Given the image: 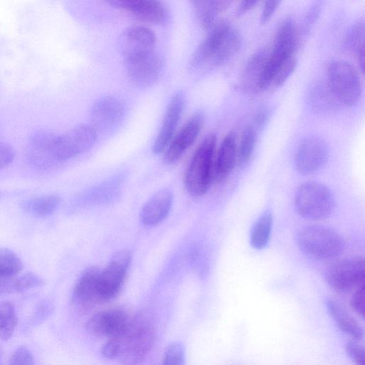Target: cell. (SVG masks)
I'll return each instance as SVG.
<instances>
[{
  "mask_svg": "<svg viewBox=\"0 0 365 365\" xmlns=\"http://www.w3.org/2000/svg\"><path fill=\"white\" fill-rule=\"evenodd\" d=\"M156 336L155 321L148 311H140L133 318L119 337L118 356L123 365H139L152 349Z\"/></svg>",
  "mask_w": 365,
  "mask_h": 365,
  "instance_id": "2",
  "label": "cell"
},
{
  "mask_svg": "<svg viewBox=\"0 0 365 365\" xmlns=\"http://www.w3.org/2000/svg\"><path fill=\"white\" fill-rule=\"evenodd\" d=\"M279 3L280 1L275 0L267 1L264 2L259 17L261 23H265L271 18Z\"/></svg>",
  "mask_w": 365,
  "mask_h": 365,
  "instance_id": "42",
  "label": "cell"
},
{
  "mask_svg": "<svg viewBox=\"0 0 365 365\" xmlns=\"http://www.w3.org/2000/svg\"><path fill=\"white\" fill-rule=\"evenodd\" d=\"M108 3L139 19L148 22L165 24L169 18L167 7L159 1L115 0L109 1Z\"/></svg>",
  "mask_w": 365,
  "mask_h": 365,
  "instance_id": "17",
  "label": "cell"
},
{
  "mask_svg": "<svg viewBox=\"0 0 365 365\" xmlns=\"http://www.w3.org/2000/svg\"><path fill=\"white\" fill-rule=\"evenodd\" d=\"M364 258L351 257L330 264L325 271L324 279L333 290L345 293L364 284Z\"/></svg>",
  "mask_w": 365,
  "mask_h": 365,
  "instance_id": "9",
  "label": "cell"
},
{
  "mask_svg": "<svg viewBox=\"0 0 365 365\" xmlns=\"http://www.w3.org/2000/svg\"><path fill=\"white\" fill-rule=\"evenodd\" d=\"M295 208L302 217L321 220L329 217L335 207L334 196L325 185L309 181L302 183L294 195Z\"/></svg>",
  "mask_w": 365,
  "mask_h": 365,
  "instance_id": "4",
  "label": "cell"
},
{
  "mask_svg": "<svg viewBox=\"0 0 365 365\" xmlns=\"http://www.w3.org/2000/svg\"><path fill=\"white\" fill-rule=\"evenodd\" d=\"M299 33L292 18L284 19L277 27L272 47L269 48L268 62L274 67L279 66L294 56Z\"/></svg>",
  "mask_w": 365,
  "mask_h": 365,
  "instance_id": "13",
  "label": "cell"
},
{
  "mask_svg": "<svg viewBox=\"0 0 365 365\" xmlns=\"http://www.w3.org/2000/svg\"><path fill=\"white\" fill-rule=\"evenodd\" d=\"M8 365H35V360L30 349L21 346L12 353Z\"/></svg>",
  "mask_w": 365,
  "mask_h": 365,
  "instance_id": "35",
  "label": "cell"
},
{
  "mask_svg": "<svg viewBox=\"0 0 365 365\" xmlns=\"http://www.w3.org/2000/svg\"><path fill=\"white\" fill-rule=\"evenodd\" d=\"M269 54V48H261L247 60L241 76L242 86L249 91H262V79Z\"/></svg>",
  "mask_w": 365,
  "mask_h": 365,
  "instance_id": "22",
  "label": "cell"
},
{
  "mask_svg": "<svg viewBox=\"0 0 365 365\" xmlns=\"http://www.w3.org/2000/svg\"><path fill=\"white\" fill-rule=\"evenodd\" d=\"M0 365H4L3 352H2L1 346H0Z\"/></svg>",
  "mask_w": 365,
  "mask_h": 365,
  "instance_id": "44",
  "label": "cell"
},
{
  "mask_svg": "<svg viewBox=\"0 0 365 365\" xmlns=\"http://www.w3.org/2000/svg\"><path fill=\"white\" fill-rule=\"evenodd\" d=\"M273 218L270 212L262 215L254 225L250 232V244L256 250L264 249L270 238Z\"/></svg>",
  "mask_w": 365,
  "mask_h": 365,
  "instance_id": "29",
  "label": "cell"
},
{
  "mask_svg": "<svg viewBox=\"0 0 365 365\" xmlns=\"http://www.w3.org/2000/svg\"><path fill=\"white\" fill-rule=\"evenodd\" d=\"M162 365H185V350L181 343L169 344L164 353Z\"/></svg>",
  "mask_w": 365,
  "mask_h": 365,
  "instance_id": "33",
  "label": "cell"
},
{
  "mask_svg": "<svg viewBox=\"0 0 365 365\" xmlns=\"http://www.w3.org/2000/svg\"><path fill=\"white\" fill-rule=\"evenodd\" d=\"M350 306L356 313L361 317L364 316V284L355 289L350 300Z\"/></svg>",
  "mask_w": 365,
  "mask_h": 365,
  "instance_id": "37",
  "label": "cell"
},
{
  "mask_svg": "<svg viewBox=\"0 0 365 365\" xmlns=\"http://www.w3.org/2000/svg\"><path fill=\"white\" fill-rule=\"evenodd\" d=\"M216 142L214 133L207 135L190 159L185 172V186L194 197L205 194L213 181Z\"/></svg>",
  "mask_w": 365,
  "mask_h": 365,
  "instance_id": "3",
  "label": "cell"
},
{
  "mask_svg": "<svg viewBox=\"0 0 365 365\" xmlns=\"http://www.w3.org/2000/svg\"><path fill=\"white\" fill-rule=\"evenodd\" d=\"M123 58L129 81L138 87H146L154 83L163 68V59L155 48L137 51Z\"/></svg>",
  "mask_w": 365,
  "mask_h": 365,
  "instance_id": "7",
  "label": "cell"
},
{
  "mask_svg": "<svg viewBox=\"0 0 365 365\" xmlns=\"http://www.w3.org/2000/svg\"><path fill=\"white\" fill-rule=\"evenodd\" d=\"M237 141L234 133H227L222 141L216 156L213 168V181L221 182L232 171L237 163Z\"/></svg>",
  "mask_w": 365,
  "mask_h": 365,
  "instance_id": "20",
  "label": "cell"
},
{
  "mask_svg": "<svg viewBox=\"0 0 365 365\" xmlns=\"http://www.w3.org/2000/svg\"><path fill=\"white\" fill-rule=\"evenodd\" d=\"M321 10V4L316 3L310 7L305 15L304 20V31L305 34L309 31L310 28L312 26L313 23L315 22Z\"/></svg>",
  "mask_w": 365,
  "mask_h": 365,
  "instance_id": "40",
  "label": "cell"
},
{
  "mask_svg": "<svg viewBox=\"0 0 365 365\" xmlns=\"http://www.w3.org/2000/svg\"><path fill=\"white\" fill-rule=\"evenodd\" d=\"M270 115V110L267 107H262L255 115L251 124L257 131L266 124Z\"/></svg>",
  "mask_w": 365,
  "mask_h": 365,
  "instance_id": "41",
  "label": "cell"
},
{
  "mask_svg": "<svg viewBox=\"0 0 365 365\" xmlns=\"http://www.w3.org/2000/svg\"><path fill=\"white\" fill-rule=\"evenodd\" d=\"M345 351L356 365H364V349L360 344L355 341H348Z\"/></svg>",
  "mask_w": 365,
  "mask_h": 365,
  "instance_id": "36",
  "label": "cell"
},
{
  "mask_svg": "<svg viewBox=\"0 0 365 365\" xmlns=\"http://www.w3.org/2000/svg\"><path fill=\"white\" fill-rule=\"evenodd\" d=\"M120 344L118 338L108 339L101 348L102 355L107 359L118 358Z\"/></svg>",
  "mask_w": 365,
  "mask_h": 365,
  "instance_id": "38",
  "label": "cell"
},
{
  "mask_svg": "<svg viewBox=\"0 0 365 365\" xmlns=\"http://www.w3.org/2000/svg\"><path fill=\"white\" fill-rule=\"evenodd\" d=\"M43 283L40 276L31 272L0 277V296L24 292L41 287Z\"/></svg>",
  "mask_w": 365,
  "mask_h": 365,
  "instance_id": "24",
  "label": "cell"
},
{
  "mask_svg": "<svg viewBox=\"0 0 365 365\" xmlns=\"http://www.w3.org/2000/svg\"><path fill=\"white\" fill-rule=\"evenodd\" d=\"M173 204V195L163 189L155 192L143 207L140 220L146 226H155L168 216Z\"/></svg>",
  "mask_w": 365,
  "mask_h": 365,
  "instance_id": "21",
  "label": "cell"
},
{
  "mask_svg": "<svg viewBox=\"0 0 365 365\" xmlns=\"http://www.w3.org/2000/svg\"><path fill=\"white\" fill-rule=\"evenodd\" d=\"M257 132L252 125L244 129L237 147V163L239 166L242 167L250 161L255 148Z\"/></svg>",
  "mask_w": 365,
  "mask_h": 365,
  "instance_id": "31",
  "label": "cell"
},
{
  "mask_svg": "<svg viewBox=\"0 0 365 365\" xmlns=\"http://www.w3.org/2000/svg\"><path fill=\"white\" fill-rule=\"evenodd\" d=\"M130 318L125 310L115 307L98 312L86 323V331L93 336L119 338L125 331Z\"/></svg>",
  "mask_w": 365,
  "mask_h": 365,
  "instance_id": "12",
  "label": "cell"
},
{
  "mask_svg": "<svg viewBox=\"0 0 365 365\" xmlns=\"http://www.w3.org/2000/svg\"><path fill=\"white\" fill-rule=\"evenodd\" d=\"M118 44L122 56L155 48L156 36L150 28L135 25L126 28L120 34Z\"/></svg>",
  "mask_w": 365,
  "mask_h": 365,
  "instance_id": "19",
  "label": "cell"
},
{
  "mask_svg": "<svg viewBox=\"0 0 365 365\" xmlns=\"http://www.w3.org/2000/svg\"><path fill=\"white\" fill-rule=\"evenodd\" d=\"M241 44L237 29L226 21L216 22L191 56L190 68L199 71L221 66L238 52Z\"/></svg>",
  "mask_w": 365,
  "mask_h": 365,
  "instance_id": "1",
  "label": "cell"
},
{
  "mask_svg": "<svg viewBox=\"0 0 365 365\" xmlns=\"http://www.w3.org/2000/svg\"><path fill=\"white\" fill-rule=\"evenodd\" d=\"M125 103L119 97L108 95L96 100L91 109L89 123L97 132H105L120 124L126 115Z\"/></svg>",
  "mask_w": 365,
  "mask_h": 365,
  "instance_id": "11",
  "label": "cell"
},
{
  "mask_svg": "<svg viewBox=\"0 0 365 365\" xmlns=\"http://www.w3.org/2000/svg\"><path fill=\"white\" fill-rule=\"evenodd\" d=\"M61 203L57 194H46L26 200L22 209L27 214L36 217H46L52 215Z\"/></svg>",
  "mask_w": 365,
  "mask_h": 365,
  "instance_id": "27",
  "label": "cell"
},
{
  "mask_svg": "<svg viewBox=\"0 0 365 365\" xmlns=\"http://www.w3.org/2000/svg\"><path fill=\"white\" fill-rule=\"evenodd\" d=\"M23 268L21 259L13 250L0 247V277L19 274Z\"/></svg>",
  "mask_w": 365,
  "mask_h": 365,
  "instance_id": "32",
  "label": "cell"
},
{
  "mask_svg": "<svg viewBox=\"0 0 365 365\" xmlns=\"http://www.w3.org/2000/svg\"><path fill=\"white\" fill-rule=\"evenodd\" d=\"M308 99L311 107L319 113L332 112L341 105L327 81L317 82L313 85Z\"/></svg>",
  "mask_w": 365,
  "mask_h": 365,
  "instance_id": "26",
  "label": "cell"
},
{
  "mask_svg": "<svg viewBox=\"0 0 365 365\" xmlns=\"http://www.w3.org/2000/svg\"><path fill=\"white\" fill-rule=\"evenodd\" d=\"M204 122L201 113H196L173 135L164 150L163 161L171 164L178 160L193 144L200 133Z\"/></svg>",
  "mask_w": 365,
  "mask_h": 365,
  "instance_id": "15",
  "label": "cell"
},
{
  "mask_svg": "<svg viewBox=\"0 0 365 365\" xmlns=\"http://www.w3.org/2000/svg\"><path fill=\"white\" fill-rule=\"evenodd\" d=\"M230 1H191L195 16L205 29H210L216 23L218 15L231 4Z\"/></svg>",
  "mask_w": 365,
  "mask_h": 365,
  "instance_id": "25",
  "label": "cell"
},
{
  "mask_svg": "<svg viewBox=\"0 0 365 365\" xmlns=\"http://www.w3.org/2000/svg\"><path fill=\"white\" fill-rule=\"evenodd\" d=\"M18 324L14 305L9 301L0 302V340L12 337Z\"/></svg>",
  "mask_w": 365,
  "mask_h": 365,
  "instance_id": "30",
  "label": "cell"
},
{
  "mask_svg": "<svg viewBox=\"0 0 365 365\" xmlns=\"http://www.w3.org/2000/svg\"><path fill=\"white\" fill-rule=\"evenodd\" d=\"M101 269L96 267L87 268L77 280L73 290V301L81 308L101 304L98 279Z\"/></svg>",
  "mask_w": 365,
  "mask_h": 365,
  "instance_id": "18",
  "label": "cell"
},
{
  "mask_svg": "<svg viewBox=\"0 0 365 365\" xmlns=\"http://www.w3.org/2000/svg\"><path fill=\"white\" fill-rule=\"evenodd\" d=\"M297 245L305 255L318 259L334 258L344 249L341 236L333 229L321 225L303 227L297 235Z\"/></svg>",
  "mask_w": 365,
  "mask_h": 365,
  "instance_id": "5",
  "label": "cell"
},
{
  "mask_svg": "<svg viewBox=\"0 0 365 365\" xmlns=\"http://www.w3.org/2000/svg\"><path fill=\"white\" fill-rule=\"evenodd\" d=\"M326 306L336 326L355 340L364 337V331L359 322L338 302L328 299Z\"/></svg>",
  "mask_w": 365,
  "mask_h": 365,
  "instance_id": "23",
  "label": "cell"
},
{
  "mask_svg": "<svg viewBox=\"0 0 365 365\" xmlns=\"http://www.w3.org/2000/svg\"><path fill=\"white\" fill-rule=\"evenodd\" d=\"M327 83L340 103L355 105L362 93V83L357 68L344 59L332 60L327 66Z\"/></svg>",
  "mask_w": 365,
  "mask_h": 365,
  "instance_id": "6",
  "label": "cell"
},
{
  "mask_svg": "<svg viewBox=\"0 0 365 365\" xmlns=\"http://www.w3.org/2000/svg\"><path fill=\"white\" fill-rule=\"evenodd\" d=\"M131 259L129 251L120 250L112 257L106 267L101 271L98 279L101 304L113 299L119 294L125 281Z\"/></svg>",
  "mask_w": 365,
  "mask_h": 365,
  "instance_id": "10",
  "label": "cell"
},
{
  "mask_svg": "<svg viewBox=\"0 0 365 365\" xmlns=\"http://www.w3.org/2000/svg\"><path fill=\"white\" fill-rule=\"evenodd\" d=\"M185 106V95L181 91L172 96L164 114L163 123L153 145L155 154L161 153L170 142L181 118Z\"/></svg>",
  "mask_w": 365,
  "mask_h": 365,
  "instance_id": "16",
  "label": "cell"
},
{
  "mask_svg": "<svg viewBox=\"0 0 365 365\" xmlns=\"http://www.w3.org/2000/svg\"><path fill=\"white\" fill-rule=\"evenodd\" d=\"M14 155V150L10 145L0 142V170L9 165L13 161Z\"/></svg>",
  "mask_w": 365,
  "mask_h": 365,
  "instance_id": "39",
  "label": "cell"
},
{
  "mask_svg": "<svg viewBox=\"0 0 365 365\" xmlns=\"http://www.w3.org/2000/svg\"><path fill=\"white\" fill-rule=\"evenodd\" d=\"M344 47L356 56L359 68L363 72L364 66V21L355 22L344 38Z\"/></svg>",
  "mask_w": 365,
  "mask_h": 365,
  "instance_id": "28",
  "label": "cell"
},
{
  "mask_svg": "<svg viewBox=\"0 0 365 365\" xmlns=\"http://www.w3.org/2000/svg\"><path fill=\"white\" fill-rule=\"evenodd\" d=\"M328 146L319 137H307L299 144L294 155V165L302 175L317 173L328 158Z\"/></svg>",
  "mask_w": 365,
  "mask_h": 365,
  "instance_id": "14",
  "label": "cell"
},
{
  "mask_svg": "<svg viewBox=\"0 0 365 365\" xmlns=\"http://www.w3.org/2000/svg\"><path fill=\"white\" fill-rule=\"evenodd\" d=\"M97 134L87 123L77 125L61 135L55 134L52 144L55 163L64 162L89 150L95 143Z\"/></svg>",
  "mask_w": 365,
  "mask_h": 365,
  "instance_id": "8",
  "label": "cell"
},
{
  "mask_svg": "<svg viewBox=\"0 0 365 365\" xmlns=\"http://www.w3.org/2000/svg\"><path fill=\"white\" fill-rule=\"evenodd\" d=\"M257 3L258 1L255 0L241 1L237 8V14H242L245 11L252 9Z\"/></svg>",
  "mask_w": 365,
  "mask_h": 365,
  "instance_id": "43",
  "label": "cell"
},
{
  "mask_svg": "<svg viewBox=\"0 0 365 365\" xmlns=\"http://www.w3.org/2000/svg\"><path fill=\"white\" fill-rule=\"evenodd\" d=\"M297 66V58L293 56L281 65L275 72L270 86L279 88L282 86L294 72Z\"/></svg>",
  "mask_w": 365,
  "mask_h": 365,
  "instance_id": "34",
  "label": "cell"
}]
</instances>
